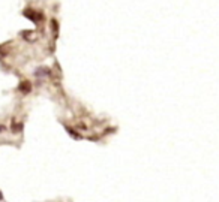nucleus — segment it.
<instances>
[{
	"instance_id": "f257e3e1",
	"label": "nucleus",
	"mask_w": 219,
	"mask_h": 202,
	"mask_svg": "<svg viewBox=\"0 0 219 202\" xmlns=\"http://www.w3.org/2000/svg\"><path fill=\"white\" fill-rule=\"evenodd\" d=\"M18 90L21 93H24V94H27V93H30V90H32V85H30V82H29V81H23V82L20 84Z\"/></svg>"
},
{
	"instance_id": "f03ea898",
	"label": "nucleus",
	"mask_w": 219,
	"mask_h": 202,
	"mask_svg": "<svg viewBox=\"0 0 219 202\" xmlns=\"http://www.w3.org/2000/svg\"><path fill=\"white\" fill-rule=\"evenodd\" d=\"M51 74V71L48 68H38L35 71V76H48Z\"/></svg>"
},
{
	"instance_id": "7ed1b4c3",
	"label": "nucleus",
	"mask_w": 219,
	"mask_h": 202,
	"mask_svg": "<svg viewBox=\"0 0 219 202\" xmlns=\"http://www.w3.org/2000/svg\"><path fill=\"white\" fill-rule=\"evenodd\" d=\"M12 132H15V133H18V132H21V129H23V123H20V124H17V123H14V126H12Z\"/></svg>"
},
{
	"instance_id": "20e7f679",
	"label": "nucleus",
	"mask_w": 219,
	"mask_h": 202,
	"mask_svg": "<svg viewBox=\"0 0 219 202\" xmlns=\"http://www.w3.org/2000/svg\"><path fill=\"white\" fill-rule=\"evenodd\" d=\"M66 130H68V133H69V135H72V136H74V138H75V139H78V138H80V135H77V133L74 132V129H69V127H66Z\"/></svg>"
},
{
	"instance_id": "39448f33",
	"label": "nucleus",
	"mask_w": 219,
	"mask_h": 202,
	"mask_svg": "<svg viewBox=\"0 0 219 202\" xmlns=\"http://www.w3.org/2000/svg\"><path fill=\"white\" fill-rule=\"evenodd\" d=\"M0 132H5V127H3V126H0Z\"/></svg>"
},
{
	"instance_id": "423d86ee",
	"label": "nucleus",
	"mask_w": 219,
	"mask_h": 202,
	"mask_svg": "<svg viewBox=\"0 0 219 202\" xmlns=\"http://www.w3.org/2000/svg\"><path fill=\"white\" fill-rule=\"evenodd\" d=\"M2 199H3V195H2V192H0V201H2Z\"/></svg>"
}]
</instances>
